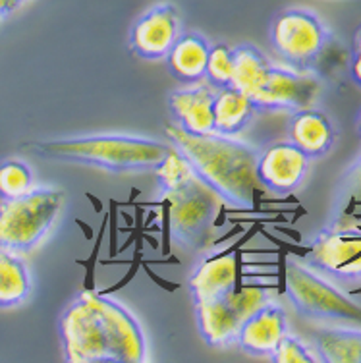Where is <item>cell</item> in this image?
<instances>
[{"mask_svg": "<svg viewBox=\"0 0 361 363\" xmlns=\"http://www.w3.org/2000/svg\"><path fill=\"white\" fill-rule=\"evenodd\" d=\"M31 294V274L21 253L0 245V309L21 306Z\"/></svg>", "mask_w": 361, "mask_h": 363, "instance_id": "20", "label": "cell"}, {"mask_svg": "<svg viewBox=\"0 0 361 363\" xmlns=\"http://www.w3.org/2000/svg\"><path fill=\"white\" fill-rule=\"evenodd\" d=\"M357 135H360V140H361V112H360V116H357Z\"/></svg>", "mask_w": 361, "mask_h": 363, "instance_id": "31", "label": "cell"}, {"mask_svg": "<svg viewBox=\"0 0 361 363\" xmlns=\"http://www.w3.org/2000/svg\"><path fill=\"white\" fill-rule=\"evenodd\" d=\"M350 76L361 89V52L355 50H352V58H350Z\"/></svg>", "mask_w": 361, "mask_h": 363, "instance_id": "27", "label": "cell"}, {"mask_svg": "<svg viewBox=\"0 0 361 363\" xmlns=\"http://www.w3.org/2000/svg\"><path fill=\"white\" fill-rule=\"evenodd\" d=\"M23 2H26V0H4V4H6L10 12H14L16 8H20Z\"/></svg>", "mask_w": 361, "mask_h": 363, "instance_id": "29", "label": "cell"}, {"mask_svg": "<svg viewBox=\"0 0 361 363\" xmlns=\"http://www.w3.org/2000/svg\"><path fill=\"white\" fill-rule=\"evenodd\" d=\"M216 89L207 82L184 85L168 95V111L172 114L174 124L189 133L215 132L213 101Z\"/></svg>", "mask_w": 361, "mask_h": 363, "instance_id": "13", "label": "cell"}, {"mask_svg": "<svg viewBox=\"0 0 361 363\" xmlns=\"http://www.w3.org/2000/svg\"><path fill=\"white\" fill-rule=\"evenodd\" d=\"M323 91V79L311 70L271 64L248 97L257 112H296L313 106Z\"/></svg>", "mask_w": 361, "mask_h": 363, "instance_id": "9", "label": "cell"}, {"mask_svg": "<svg viewBox=\"0 0 361 363\" xmlns=\"http://www.w3.org/2000/svg\"><path fill=\"white\" fill-rule=\"evenodd\" d=\"M182 35V14L172 2L155 4L130 29V50L143 60H165Z\"/></svg>", "mask_w": 361, "mask_h": 363, "instance_id": "11", "label": "cell"}, {"mask_svg": "<svg viewBox=\"0 0 361 363\" xmlns=\"http://www.w3.org/2000/svg\"><path fill=\"white\" fill-rule=\"evenodd\" d=\"M288 141L298 147L309 159H323L336 143V128L327 114L313 106L290 112Z\"/></svg>", "mask_w": 361, "mask_h": 363, "instance_id": "15", "label": "cell"}, {"mask_svg": "<svg viewBox=\"0 0 361 363\" xmlns=\"http://www.w3.org/2000/svg\"><path fill=\"white\" fill-rule=\"evenodd\" d=\"M232 58H234V70H232L230 85L250 95L272 62L265 56L263 50L250 43L232 47Z\"/></svg>", "mask_w": 361, "mask_h": 363, "instance_id": "21", "label": "cell"}, {"mask_svg": "<svg viewBox=\"0 0 361 363\" xmlns=\"http://www.w3.org/2000/svg\"><path fill=\"white\" fill-rule=\"evenodd\" d=\"M153 172L155 176H157V182H159L160 191H174V189H180L197 178L194 167L189 164L188 159H186V157H184L174 145L170 147V151L167 153V157L155 167Z\"/></svg>", "mask_w": 361, "mask_h": 363, "instance_id": "22", "label": "cell"}, {"mask_svg": "<svg viewBox=\"0 0 361 363\" xmlns=\"http://www.w3.org/2000/svg\"><path fill=\"white\" fill-rule=\"evenodd\" d=\"M272 50L296 70H311L331 43V29L309 8H284L271 21Z\"/></svg>", "mask_w": 361, "mask_h": 363, "instance_id": "6", "label": "cell"}, {"mask_svg": "<svg viewBox=\"0 0 361 363\" xmlns=\"http://www.w3.org/2000/svg\"><path fill=\"white\" fill-rule=\"evenodd\" d=\"M309 344L323 363H361V328L319 325L311 328Z\"/></svg>", "mask_w": 361, "mask_h": 363, "instance_id": "18", "label": "cell"}, {"mask_svg": "<svg viewBox=\"0 0 361 363\" xmlns=\"http://www.w3.org/2000/svg\"><path fill=\"white\" fill-rule=\"evenodd\" d=\"M304 263L338 284H360L361 228H325L311 242Z\"/></svg>", "mask_w": 361, "mask_h": 363, "instance_id": "10", "label": "cell"}, {"mask_svg": "<svg viewBox=\"0 0 361 363\" xmlns=\"http://www.w3.org/2000/svg\"><path fill=\"white\" fill-rule=\"evenodd\" d=\"M342 186L350 197H361V157L346 170V176L342 178Z\"/></svg>", "mask_w": 361, "mask_h": 363, "instance_id": "26", "label": "cell"}, {"mask_svg": "<svg viewBox=\"0 0 361 363\" xmlns=\"http://www.w3.org/2000/svg\"><path fill=\"white\" fill-rule=\"evenodd\" d=\"M28 151L50 161L76 162L95 167L114 174L149 172L155 170L170 151L168 141L126 135V133H97L66 140L31 141Z\"/></svg>", "mask_w": 361, "mask_h": 363, "instance_id": "3", "label": "cell"}, {"mask_svg": "<svg viewBox=\"0 0 361 363\" xmlns=\"http://www.w3.org/2000/svg\"><path fill=\"white\" fill-rule=\"evenodd\" d=\"M60 188L35 186L23 196L0 201V245L18 253L33 252L47 238L64 209Z\"/></svg>", "mask_w": 361, "mask_h": 363, "instance_id": "4", "label": "cell"}, {"mask_svg": "<svg viewBox=\"0 0 361 363\" xmlns=\"http://www.w3.org/2000/svg\"><path fill=\"white\" fill-rule=\"evenodd\" d=\"M269 359L274 363H319V357L309 342L298 335H292L290 330L282 336V340L272 350Z\"/></svg>", "mask_w": 361, "mask_h": 363, "instance_id": "25", "label": "cell"}, {"mask_svg": "<svg viewBox=\"0 0 361 363\" xmlns=\"http://www.w3.org/2000/svg\"><path fill=\"white\" fill-rule=\"evenodd\" d=\"M64 359L70 363H143L145 330L138 317L106 294H76L58 317Z\"/></svg>", "mask_w": 361, "mask_h": 363, "instance_id": "1", "label": "cell"}, {"mask_svg": "<svg viewBox=\"0 0 361 363\" xmlns=\"http://www.w3.org/2000/svg\"><path fill=\"white\" fill-rule=\"evenodd\" d=\"M160 196L167 207L168 226L174 240L188 247L205 244L223 199L199 178L180 189L160 191Z\"/></svg>", "mask_w": 361, "mask_h": 363, "instance_id": "8", "label": "cell"}, {"mask_svg": "<svg viewBox=\"0 0 361 363\" xmlns=\"http://www.w3.org/2000/svg\"><path fill=\"white\" fill-rule=\"evenodd\" d=\"M352 50H355V52H361V26L357 28V31H355L354 41H352Z\"/></svg>", "mask_w": 361, "mask_h": 363, "instance_id": "28", "label": "cell"}, {"mask_svg": "<svg viewBox=\"0 0 361 363\" xmlns=\"http://www.w3.org/2000/svg\"><path fill=\"white\" fill-rule=\"evenodd\" d=\"M271 300H274V294L267 288L236 286L221 298L194 301L197 330L207 346H234L243 321Z\"/></svg>", "mask_w": 361, "mask_h": 363, "instance_id": "7", "label": "cell"}, {"mask_svg": "<svg viewBox=\"0 0 361 363\" xmlns=\"http://www.w3.org/2000/svg\"><path fill=\"white\" fill-rule=\"evenodd\" d=\"M238 286V259L232 252L203 259L189 277V292L194 301L213 300Z\"/></svg>", "mask_w": 361, "mask_h": 363, "instance_id": "16", "label": "cell"}, {"mask_svg": "<svg viewBox=\"0 0 361 363\" xmlns=\"http://www.w3.org/2000/svg\"><path fill=\"white\" fill-rule=\"evenodd\" d=\"M209 52H211V43L207 37H203L197 31H188L178 37V41L174 43L172 49L165 56V62L170 76L180 84H201L207 74Z\"/></svg>", "mask_w": 361, "mask_h": 363, "instance_id": "17", "label": "cell"}, {"mask_svg": "<svg viewBox=\"0 0 361 363\" xmlns=\"http://www.w3.org/2000/svg\"><path fill=\"white\" fill-rule=\"evenodd\" d=\"M165 135L180 151L195 174L223 203L236 209H251L261 186L257 180V147L224 133H189L178 124H167Z\"/></svg>", "mask_w": 361, "mask_h": 363, "instance_id": "2", "label": "cell"}, {"mask_svg": "<svg viewBox=\"0 0 361 363\" xmlns=\"http://www.w3.org/2000/svg\"><path fill=\"white\" fill-rule=\"evenodd\" d=\"M284 290L294 309L301 317L323 321L361 323L360 303L304 261L286 259Z\"/></svg>", "mask_w": 361, "mask_h": 363, "instance_id": "5", "label": "cell"}, {"mask_svg": "<svg viewBox=\"0 0 361 363\" xmlns=\"http://www.w3.org/2000/svg\"><path fill=\"white\" fill-rule=\"evenodd\" d=\"M255 106L251 99L236 89V87H223L216 89L213 101V116H215V132L224 135H240L255 118Z\"/></svg>", "mask_w": 361, "mask_h": 363, "instance_id": "19", "label": "cell"}, {"mask_svg": "<svg viewBox=\"0 0 361 363\" xmlns=\"http://www.w3.org/2000/svg\"><path fill=\"white\" fill-rule=\"evenodd\" d=\"M8 14H10V10H8V6L4 4V0H0V20H2V18Z\"/></svg>", "mask_w": 361, "mask_h": 363, "instance_id": "30", "label": "cell"}, {"mask_svg": "<svg viewBox=\"0 0 361 363\" xmlns=\"http://www.w3.org/2000/svg\"><path fill=\"white\" fill-rule=\"evenodd\" d=\"M311 159L290 141H274L259 149L257 180L274 196L298 191L309 172Z\"/></svg>", "mask_w": 361, "mask_h": 363, "instance_id": "12", "label": "cell"}, {"mask_svg": "<svg viewBox=\"0 0 361 363\" xmlns=\"http://www.w3.org/2000/svg\"><path fill=\"white\" fill-rule=\"evenodd\" d=\"M35 188L33 170L23 161L8 159L0 162V199L23 196Z\"/></svg>", "mask_w": 361, "mask_h": 363, "instance_id": "23", "label": "cell"}, {"mask_svg": "<svg viewBox=\"0 0 361 363\" xmlns=\"http://www.w3.org/2000/svg\"><path fill=\"white\" fill-rule=\"evenodd\" d=\"M288 330L286 309L277 300H271L243 321L236 344L251 356L269 357Z\"/></svg>", "mask_w": 361, "mask_h": 363, "instance_id": "14", "label": "cell"}, {"mask_svg": "<svg viewBox=\"0 0 361 363\" xmlns=\"http://www.w3.org/2000/svg\"><path fill=\"white\" fill-rule=\"evenodd\" d=\"M232 70H234L232 47L224 45V43L211 45L205 82H207L209 85H213L215 89L228 87V85L232 84Z\"/></svg>", "mask_w": 361, "mask_h": 363, "instance_id": "24", "label": "cell"}]
</instances>
